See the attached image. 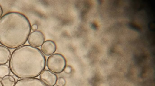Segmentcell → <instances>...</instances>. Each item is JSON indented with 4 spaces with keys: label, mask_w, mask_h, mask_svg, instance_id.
I'll list each match as a JSON object with an SVG mask.
<instances>
[{
    "label": "cell",
    "mask_w": 155,
    "mask_h": 86,
    "mask_svg": "<svg viewBox=\"0 0 155 86\" xmlns=\"http://www.w3.org/2000/svg\"><path fill=\"white\" fill-rule=\"evenodd\" d=\"M40 80L48 86H54L57 79V75L48 70H43L40 76Z\"/></svg>",
    "instance_id": "cell-5"
},
{
    "label": "cell",
    "mask_w": 155,
    "mask_h": 86,
    "mask_svg": "<svg viewBox=\"0 0 155 86\" xmlns=\"http://www.w3.org/2000/svg\"><path fill=\"white\" fill-rule=\"evenodd\" d=\"M0 86H3L1 82V81H0Z\"/></svg>",
    "instance_id": "cell-15"
},
{
    "label": "cell",
    "mask_w": 155,
    "mask_h": 86,
    "mask_svg": "<svg viewBox=\"0 0 155 86\" xmlns=\"http://www.w3.org/2000/svg\"><path fill=\"white\" fill-rule=\"evenodd\" d=\"M64 71L66 73L69 74L72 72V69L71 66H67L65 67Z\"/></svg>",
    "instance_id": "cell-12"
},
{
    "label": "cell",
    "mask_w": 155,
    "mask_h": 86,
    "mask_svg": "<svg viewBox=\"0 0 155 86\" xmlns=\"http://www.w3.org/2000/svg\"><path fill=\"white\" fill-rule=\"evenodd\" d=\"M45 40L43 33L39 30L32 32L29 35L28 39L29 45L35 47L41 46L44 42Z\"/></svg>",
    "instance_id": "cell-4"
},
{
    "label": "cell",
    "mask_w": 155,
    "mask_h": 86,
    "mask_svg": "<svg viewBox=\"0 0 155 86\" xmlns=\"http://www.w3.org/2000/svg\"><path fill=\"white\" fill-rule=\"evenodd\" d=\"M46 64L45 57L39 48L25 45L13 51L9 66L15 76L22 79L38 76L44 70Z\"/></svg>",
    "instance_id": "cell-1"
},
{
    "label": "cell",
    "mask_w": 155,
    "mask_h": 86,
    "mask_svg": "<svg viewBox=\"0 0 155 86\" xmlns=\"http://www.w3.org/2000/svg\"><path fill=\"white\" fill-rule=\"evenodd\" d=\"M11 51L8 48L0 45V65L7 63L10 59Z\"/></svg>",
    "instance_id": "cell-8"
},
{
    "label": "cell",
    "mask_w": 155,
    "mask_h": 86,
    "mask_svg": "<svg viewBox=\"0 0 155 86\" xmlns=\"http://www.w3.org/2000/svg\"><path fill=\"white\" fill-rule=\"evenodd\" d=\"M1 81L3 86H14L16 82L15 78L10 75L3 77Z\"/></svg>",
    "instance_id": "cell-9"
},
{
    "label": "cell",
    "mask_w": 155,
    "mask_h": 86,
    "mask_svg": "<svg viewBox=\"0 0 155 86\" xmlns=\"http://www.w3.org/2000/svg\"><path fill=\"white\" fill-rule=\"evenodd\" d=\"M3 13V9L2 6L0 5V19L2 17Z\"/></svg>",
    "instance_id": "cell-14"
},
{
    "label": "cell",
    "mask_w": 155,
    "mask_h": 86,
    "mask_svg": "<svg viewBox=\"0 0 155 86\" xmlns=\"http://www.w3.org/2000/svg\"><path fill=\"white\" fill-rule=\"evenodd\" d=\"M31 29L29 21L24 14L8 12L0 19V44L10 49L21 46L28 40Z\"/></svg>",
    "instance_id": "cell-2"
},
{
    "label": "cell",
    "mask_w": 155,
    "mask_h": 86,
    "mask_svg": "<svg viewBox=\"0 0 155 86\" xmlns=\"http://www.w3.org/2000/svg\"><path fill=\"white\" fill-rule=\"evenodd\" d=\"M66 83V81L65 79L60 77L57 78L56 84L57 86H64Z\"/></svg>",
    "instance_id": "cell-11"
},
{
    "label": "cell",
    "mask_w": 155,
    "mask_h": 86,
    "mask_svg": "<svg viewBox=\"0 0 155 86\" xmlns=\"http://www.w3.org/2000/svg\"><path fill=\"white\" fill-rule=\"evenodd\" d=\"M46 64L50 71L54 73L59 74L64 71L66 66L67 62L62 54L55 53L48 57Z\"/></svg>",
    "instance_id": "cell-3"
},
{
    "label": "cell",
    "mask_w": 155,
    "mask_h": 86,
    "mask_svg": "<svg viewBox=\"0 0 155 86\" xmlns=\"http://www.w3.org/2000/svg\"><path fill=\"white\" fill-rule=\"evenodd\" d=\"M14 86H48L40 79L35 78H22L18 80Z\"/></svg>",
    "instance_id": "cell-6"
},
{
    "label": "cell",
    "mask_w": 155,
    "mask_h": 86,
    "mask_svg": "<svg viewBox=\"0 0 155 86\" xmlns=\"http://www.w3.org/2000/svg\"><path fill=\"white\" fill-rule=\"evenodd\" d=\"M10 72V68L8 65L6 64L0 65V79L9 75Z\"/></svg>",
    "instance_id": "cell-10"
},
{
    "label": "cell",
    "mask_w": 155,
    "mask_h": 86,
    "mask_svg": "<svg viewBox=\"0 0 155 86\" xmlns=\"http://www.w3.org/2000/svg\"><path fill=\"white\" fill-rule=\"evenodd\" d=\"M56 45L53 41L48 40L45 41L41 47V51L46 56L52 54L56 50Z\"/></svg>",
    "instance_id": "cell-7"
},
{
    "label": "cell",
    "mask_w": 155,
    "mask_h": 86,
    "mask_svg": "<svg viewBox=\"0 0 155 86\" xmlns=\"http://www.w3.org/2000/svg\"><path fill=\"white\" fill-rule=\"evenodd\" d=\"M38 28V26L36 24H34L31 26V29L33 31H36Z\"/></svg>",
    "instance_id": "cell-13"
}]
</instances>
